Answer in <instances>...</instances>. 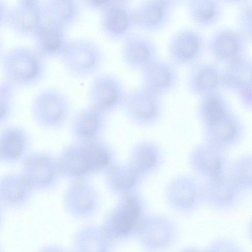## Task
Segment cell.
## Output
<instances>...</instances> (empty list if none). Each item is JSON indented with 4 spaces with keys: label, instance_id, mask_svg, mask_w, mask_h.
I'll return each mask as SVG.
<instances>
[{
    "label": "cell",
    "instance_id": "5b68a950",
    "mask_svg": "<svg viewBox=\"0 0 252 252\" xmlns=\"http://www.w3.org/2000/svg\"><path fill=\"white\" fill-rule=\"evenodd\" d=\"M126 92L123 83L115 75L97 74L88 87V104L108 115L122 109Z\"/></svg>",
    "mask_w": 252,
    "mask_h": 252
},
{
    "label": "cell",
    "instance_id": "277c9868",
    "mask_svg": "<svg viewBox=\"0 0 252 252\" xmlns=\"http://www.w3.org/2000/svg\"><path fill=\"white\" fill-rule=\"evenodd\" d=\"M161 98L140 86L126 91L122 109L133 125L143 128L152 127L163 117Z\"/></svg>",
    "mask_w": 252,
    "mask_h": 252
},
{
    "label": "cell",
    "instance_id": "7a4b0ae2",
    "mask_svg": "<svg viewBox=\"0 0 252 252\" xmlns=\"http://www.w3.org/2000/svg\"><path fill=\"white\" fill-rule=\"evenodd\" d=\"M4 79L16 88H29L39 84L47 73L45 58L39 53L17 48L6 53L1 61Z\"/></svg>",
    "mask_w": 252,
    "mask_h": 252
},
{
    "label": "cell",
    "instance_id": "7402d4cb",
    "mask_svg": "<svg viewBox=\"0 0 252 252\" xmlns=\"http://www.w3.org/2000/svg\"><path fill=\"white\" fill-rule=\"evenodd\" d=\"M211 50L218 61L226 64L244 56V46L242 40L231 33H221L212 41Z\"/></svg>",
    "mask_w": 252,
    "mask_h": 252
},
{
    "label": "cell",
    "instance_id": "4dcf8cb0",
    "mask_svg": "<svg viewBox=\"0 0 252 252\" xmlns=\"http://www.w3.org/2000/svg\"><path fill=\"white\" fill-rule=\"evenodd\" d=\"M213 248L219 249V251H240V246L231 240L220 238L216 241Z\"/></svg>",
    "mask_w": 252,
    "mask_h": 252
},
{
    "label": "cell",
    "instance_id": "83f0119b",
    "mask_svg": "<svg viewBox=\"0 0 252 252\" xmlns=\"http://www.w3.org/2000/svg\"><path fill=\"white\" fill-rule=\"evenodd\" d=\"M108 20L109 28L116 33L124 32L128 25L126 14L123 10L119 9L112 10L109 14Z\"/></svg>",
    "mask_w": 252,
    "mask_h": 252
},
{
    "label": "cell",
    "instance_id": "ffe728a7",
    "mask_svg": "<svg viewBox=\"0 0 252 252\" xmlns=\"http://www.w3.org/2000/svg\"><path fill=\"white\" fill-rule=\"evenodd\" d=\"M200 99L196 115L202 127L213 124L232 112L227 100L220 92Z\"/></svg>",
    "mask_w": 252,
    "mask_h": 252
},
{
    "label": "cell",
    "instance_id": "2e32d148",
    "mask_svg": "<svg viewBox=\"0 0 252 252\" xmlns=\"http://www.w3.org/2000/svg\"><path fill=\"white\" fill-rule=\"evenodd\" d=\"M34 189L23 174L4 175L0 183V203L6 209L21 208L30 201Z\"/></svg>",
    "mask_w": 252,
    "mask_h": 252
},
{
    "label": "cell",
    "instance_id": "d4e9b609",
    "mask_svg": "<svg viewBox=\"0 0 252 252\" xmlns=\"http://www.w3.org/2000/svg\"><path fill=\"white\" fill-rule=\"evenodd\" d=\"M17 88L4 79L0 84V124L7 125L12 119L15 108V90Z\"/></svg>",
    "mask_w": 252,
    "mask_h": 252
},
{
    "label": "cell",
    "instance_id": "4316f807",
    "mask_svg": "<svg viewBox=\"0 0 252 252\" xmlns=\"http://www.w3.org/2000/svg\"><path fill=\"white\" fill-rule=\"evenodd\" d=\"M134 154L136 158L139 159V168L145 170L155 163L157 157V149L152 143L144 141L136 145L134 150Z\"/></svg>",
    "mask_w": 252,
    "mask_h": 252
},
{
    "label": "cell",
    "instance_id": "ac0fdd59",
    "mask_svg": "<svg viewBox=\"0 0 252 252\" xmlns=\"http://www.w3.org/2000/svg\"><path fill=\"white\" fill-rule=\"evenodd\" d=\"M140 211V205L134 198H125L107 220L104 231L106 234L114 235L128 234L139 216Z\"/></svg>",
    "mask_w": 252,
    "mask_h": 252
},
{
    "label": "cell",
    "instance_id": "9c48e42d",
    "mask_svg": "<svg viewBox=\"0 0 252 252\" xmlns=\"http://www.w3.org/2000/svg\"><path fill=\"white\" fill-rule=\"evenodd\" d=\"M141 87L160 97L172 92L179 82L177 66L158 58L140 71Z\"/></svg>",
    "mask_w": 252,
    "mask_h": 252
},
{
    "label": "cell",
    "instance_id": "3957f363",
    "mask_svg": "<svg viewBox=\"0 0 252 252\" xmlns=\"http://www.w3.org/2000/svg\"><path fill=\"white\" fill-rule=\"evenodd\" d=\"M31 111L36 124L49 131L61 129L72 116L69 99L63 91L54 88L38 92L32 99Z\"/></svg>",
    "mask_w": 252,
    "mask_h": 252
},
{
    "label": "cell",
    "instance_id": "603a6c76",
    "mask_svg": "<svg viewBox=\"0 0 252 252\" xmlns=\"http://www.w3.org/2000/svg\"><path fill=\"white\" fill-rule=\"evenodd\" d=\"M106 233L93 225L84 227L76 233L73 248L77 252L103 251L107 247Z\"/></svg>",
    "mask_w": 252,
    "mask_h": 252
},
{
    "label": "cell",
    "instance_id": "8fae6325",
    "mask_svg": "<svg viewBox=\"0 0 252 252\" xmlns=\"http://www.w3.org/2000/svg\"><path fill=\"white\" fill-rule=\"evenodd\" d=\"M81 181L75 182L66 189L63 202L70 215L78 219H87L96 213L99 198L92 186Z\"/></svg>",
    "mask_w": 252,
    "mask_h": 252
},
{
    "label": "cell",
    "instance_id": "f546056e",
    "mask_svg": "<svg viewBox=\"0 0 252 252\" xmlns=\"http://www.w3.org/2000/svg\"><path fill=\"white\" fill-rule=\"evenodd\" d=\"M215 13V8L210 0H203L197 11L198 18L203 21H208L212 18Z\"/></svg>",
    "mask_w": 252,
    "mask_h": 252
},
{
    "label": "cell",
    "instance_id": "1f68e13d",
    "mask_svg": "<svg viewBox=\"0 0 252 252\" xmlns=\"http://www.w3.org/2000/svg\"><path fill=\"white\" fill-rule=\"evenodd\" d=\"M246 233L249 240L252 244V218L247 225Z\"/></svg>",
    "mask_w": 252,
    "mask_h": 252
},
{
    "label": "cell",
    "instance_id": "9a60e30c",
    "mask_svg": "<svg viewBox=\"0 0 252 252\" xmlns=\"http://www.w3.org/2000/svg\"><path fill=\"white\" fill-rule=\"evenodd\" d=\"M244 190L229 175L208 180L204 191L205 197L214 208L220 211L232 210L242 199Z\"/></svg>",
    "mask_w": 252,
    "mask_h": 252
},
{
    "label": "cell",
    "instance_id": "7c38bea8",
    "mask_svg": "<svg viewBox=\"0 0 252 252\" xmlns=\"http://www.w3.org/2000/svg\"><path fill=\"white\" fill-rule=\"evenodd\" d=\"M187 85L189 93L199 98L220 92L224 88L222 69L212 63L199 62L189 67Z\"/></svg>",
    "mask_w": 252,
    "mask_h": 252
},
{
    "label": "cell",
    "instance_id": "44dd1931",
    "mask_svg": "<svg viewBox=\"0 0 252 252\" xmlns=\"http://www.w3.org/2000/svg\"><path fill=\"white\" fill-rule=\"evenodd\" d=\"M122 58L124 63L127 68L140 71L158 57L155 49L149 43L143 40H133L125 45Z\"/></svg>",
    "mask_w": 252,
    "mask_h": 252
},
{
    "label": "cell",
    "instance_id": "cb8c5ba5",
    "mask_svg": "<svg viewBox=\"0 0 252 252\" xmlns=\"http://www.w3.org/2000/svg\"><path fill=\"white\" fill-rule=\"evenodd\" d=\"M229 175L244 190L252 189V154L237 158L231 165Z\"/></svg>",
    "mask_w": 252,
    "mask_h": 252
},
{
    "label": "cell",
    "instance_id": "d6986e66",
    "mask_svg": "<svg viewBox=\"0 0 252 252\" xmlns=\"http://www.w3.org/2000/svg\"><path fill=\"white\" fill-rule=\"evenodd\" d=\"M202 51L200 40L192 34L175 39L169 48L170 61L177 66L188 67L199 62Z\"/></svg>",
    "mask_w": 252,
    "mask_h": 252
},
{
    "label": "cell",
    "instance_id": "52a82bcc",
    "mask_svg": "<svg viewBox=\"0 0 252 252\" xmlns=\"http://www.w3.org/2000/svg\"><path fill=\"white\" fill-rule=\"evenodd\" d=\"M61 63L71 76L83 79L94 76L104 64V57L93 45L79 43L65 47L60 56Z\"/></svg>",
    "mask_w": 252,
    "mask_h": 252
},
{
    "label": "cell",
    "instance_id": "f1b7e54d",
    "mask_svg": "<svg viewBox=\"0 0 252 252\" xmlns=\"http://www.w3.org/2000/svg\"><path fill=\"white\" fill-rule=\"evenodd\" d=\"M163 7L160 3L156 2L150 4L144 13V19L150 24L158 22L162 18Z\"/></svg>",
    "mask_w": 252,
    "mask_h": 252
},
{
    "label": "cell",
    "instance_id": "d6a6232c",
    "mask_svg": "<svg viewBox=\"0 0 252 252\" xmlns=\"http://www.w3.org/2000/svg\"><path fill=\"white\" fill-rule=\"evenodd\" d=\"M108 0H91L94 3L101 4L106 2Z\"/></svg>",
    "mask_w": 252,
    "mask_h": 252
},
{
    "label": "cell",
    "instance_id": "30bf717a",
    "mask_svg": "<svg viewBox=\"0 0 252 252\" xmlns=\"http://www.w3.org/2000/svg\"><path fill=\"white\" fill-rule=\"evenodd\" d=\"M108 115L88 105L77 110L70 120V132L75 141L101 139L107 128Z\"/></svg>",
    "mask_w": 252,
    "mask_h": 252
},
{
    "label": "cell",
    "instance_id": "8992f818",
    "mask_svg": "<svg viewBox=\"0 0 252 252\" xmlns=\"http://www.w3.org/2000/svg\"><path fill=\"white\" fill-rule=\"evenodd\" d=\"M23 161L22 174L34 189L51 190L62 176L58 158L47 152L29 153Z\"/></svg>",
    "mask_w": 252,
    "mask_h": 252
},
{
    "label": "cell",
    "instance_id": "484cf974",
    "mask_svg": "<svg viewBox=\"0 0 252 252\" xmlns=\"http://www.w3.org/2000/svg\"><path fill=\"white\" fill-rule=\"evenodd\" d=\"M136 172L134 169L128 168L122 171L118 168H113L109 170L107 180L113 187L127 189L131 188L135 183Z\"/></svg>",
    "mask_w": 252,
    "mask_h": 252
},
{
    "label": "cell",
    "instance_id": "4fadbf2b",
    "mask_svg": "<svg viewBox=\"0 0 252 252\" xmlns=\"http://www.w3.org/2000/svg\"><path fill=\"white\" fill-rule=\"evenodd\" d=\"M202 128L205 142L225 150L239 143L245 132L243 122L232 112Z\"/></svg>",
    "mask_w": 252,
    "mask_h": 252
},
{
    "label": "cell",
    "instance_id": "e0dca14e",
    "mask_svg": "<svg viewBox=\"0 0 252 252\" xmlns=\"http://www.w3.org/2000/svg\"><path fill=\"white\" fill-rule=\"evenodd\" d=\"M194 155L198 169L208 180L226 175L228 164L225 150L205 142L195 149Z\"/></svg>",
    "mask_w": 252,
    "mask_h": 252
},
{
    "label": "cell",
    "instance_id": "ba28073f",
    "mask_svg": "<svg viewBox=\"0 0 252 252\" xmlns=\"http://www.w3.org/2000/svg\"><path fill=\"white\" fill-rule=\"evenodd\" d=\"M224 88L235 93L242 105L252 109V58L245 55L225 64Z\"/></svg>",
    "mask_w": 252,
    "mask_h": 252
},
{
    "label": "cell",
    "instance_id": "6da1fadb",
    "mask_svg": "<svg viewBox=\"0 0 252 252\" xmlns=\"http://www.w3.org/2000/svg\"><path fill=\"white\" fill-rule=\"evenodd\" d=\"M112 154L110 146L101 139L75 141L62 150L58 160L62 176L79 181L106 169Z\"/></svg>",
    "mask_w": 252,
    "mask_h": 252
},
{
    "label": "cell",
    "instance_id": "5bb4252c",
    "mask_svg": "<svg viewBox=\"0 0 252 252\" xmlns=\"http://www.w3.org/2000/svg\"><path fill=\"white\" fill-rule=\"evenodd\" d=\"M32 140L30 134L23 127L6 125L0 134V161L8 164L23 160L29 154Z\"/></svg>",
    "mask_w": 252,
    "mask_h": 252
}]
</instances>
